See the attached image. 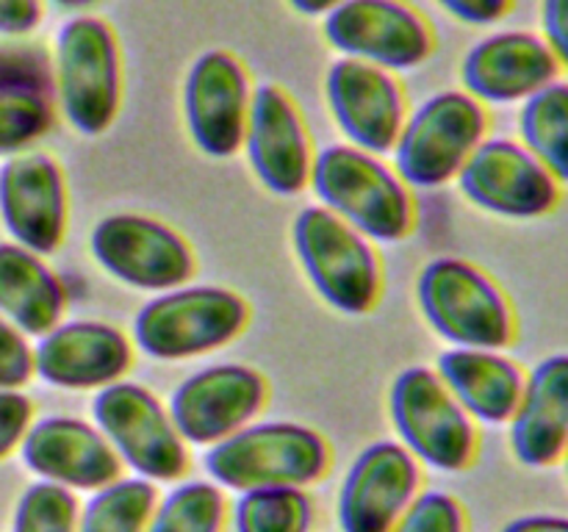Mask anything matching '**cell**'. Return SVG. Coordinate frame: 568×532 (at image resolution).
I'll list each match as a JSON object with an SVG mask.
<instances>
[{"label": "cell", "mask_w": 568, "mask_h": 532, "mask_svg": "<svg viewBox=\"0 0 568 532\" xmlns=\"http://www.w3.org/2000/svg\"><path fill=\"white\" fill-rule=\"evenodd\" d=\"M416 303L427 325L464 349H505L516 338V314L503 288L480 266L442 255L422 266Z\"/></svg>", "instance_id": "7a4b0ae2"}, {"label": "cell", "mask_w": 568, "mask_h": 532, "mask_svg": "<svg viewBox=\"0 0 568 532\" xmlns=\"http://www.w3.org/2000/svg\"><path fill=\"white\" fill-rule=\"evenodd\" d=\"M0 86H28L53 94L48 55L33 48H0Z\"/></svg>", "instance_id": "1f68e13d"}, {"label": "cell", "mask_w": 568, "mask_h": 532, "mask_svg": "<svg viewBox=\"0 0 568 532\" xmlns=\"http://www.w3.org/2000/svg\"><path fill=\"white\" fill-rule=\"evenodd\" d=\"M33 421V405L20 391H0V460L22 443Z\"/></svg>", "instance_id": "836d02e7"}, {"label": "cell", "mask_w": 568, "mask_h": 532, "mask_svg": "<svg viewBox=\"0 0 568 532\" xmlns=\"http://www.w3.org/2000/svg\"><path fill=\"white\" fill-rule=\"evenodd\" d=\"M311 188L331 211L369 242H399L414 231L416 208L403 177L381 158L353 144L314 153Z\"/></svg>", "instance_id": "6da1fadb"}, {"label": "cell", "mask_w": 568, "mask_h": 532, "mask_svg": "<svg viewBox=\"0 0 568 532\" xmlns=\"http://www.w3.org/2000/svg\"><path fill=\"white\" fill-rule=\"evenodd\" d=\"M55 6H61V9H87V6L98 3V0H53Z\"/></svg>", "instance_id": "ab89813d"}, {"label": "cell", "mask_w": 568, "mask_h": 532, "mask_svg": "<svg viewBox=\"0 0 568 532\" xmlns=\"http://www.w3.org/2000/svg\"><path fill=\"white\" fill-rule=\"evenodd\" d=\"M488 133V111L464 89L427 98L394 142V172L408 188H438L455 181Z\"/></svg>", "instance_id": "5b68a950"}, {"label": "cell", "mask_w": 568, "mask_h": 532, "mask_svg": "<svg viewBox=\"0 0 568 532\" xmlns=\"http://www.w3.org/2000/svg\"><path fill=\"white\" fill-rule=\"evenodd\" d=\"M325 37L344 59L388 72L414 70L436 44L425 17L403 0H344L325 14Z\"/></svg>", "instance_id": "7c38bea8"}, {"label": "cell", "mask_w": 568, "mask_h": 532, "mask_svg": "<svg viewBox=\"0 0 568 532\" xmlns=\"http://www.w3.org/2000/svg\"><path fill=\"white\" fill-rule=\"evenodd\" d=\"M67 308V288L42 255L0 244V316L22 336L42 338L61 321Z\"/></svg>", "instance_id": "cb8c5ba5"}, {"label": "cell", "mask_w": 568, "mask_h": 532, "mask_svg": "<svg viewBox=\"0 0 568 532\" xmlns=\"http://www.w3.org/2000/svg\"><path fill=\"white\" fill-rule=\"evenodd\" d=\"M294 249L311 286L331 308L361 316L381 297V260L364 233L322 205H305L292 227Z\"/></svg>", "instance_id": "52a82bcc"}, {"label": "cell", "mask_w": 568, "mask_h": 532, "mask_svg": "<svg viewBox=\"0 0 568 532\" xmlns=\"http://www.w3.org/2000/svg\"><path fill=\"white\" fill-rule=\"evenodd\" d=\"M564 66L541 33L499 31L480 39L460 64L464 92L477 103H525L538 89L558 81Z\"/></svg>", "instance_id": "44dd1931"}, {"label": "cell", "mask_w": 568, "mask_h": 532, "mask_svg": "<svg viewBox=\"0 0 568 532\" xmlns=\"http://www.w3.org/2000/svg\"><path fill=\"white\" fill-rule=\"evenodd\" d=\"M388 413L399 443L419 466L455 474L475 463L477 424L449 393L436 369L408 366L394 377Z\"/></svg>", "instance_id": "ba28073f"}, {"label": "cell", "mask_w": 568, "mask_h": 532, "mask_svg": "<svg viewBox=\"0 0 568 532\" xmlns=\"http://www.w3.org/2000/svg\"><path fill=\"white\" fill-rule=\"evenodd\" d=\"M519 142L568 186V81L558 78L521 103Z\"/></svg>", "instance_id": "d4e9b609"}, {"label": "cell", "mask_w": 568, "mask_h": 532, "mask_svg": "<svg viewBox=\"0 0 568 532\" xmlns=\"http://www.w3.org/2000/svg\"><path fill=\"white\" fill-rule=\"evenodd\" d=\"M422 488L419 460L394 441L361 449L338 488L336 519L342 532H392Z\"/></svg>", "instance_id": "9a60e30c"}, {"label": "cell", "mask_w": 568, "mask_h": 532, "mask_svg": "<svg viewBox=\"0 0 568 532\" xmlns=\"http://www.w3.org/2000/svg\"><path fill=\"white\" fill-rule=\"evenodd\" d=\"M541 37L568 70V0H541Z\"/></svg>", "instance_id": "e575fe53"}, {"label": "cell", "mask_w": 568, "mask_h": 532, "mask_svg": "<svg viewBox=\"0 0 568 532\" xmlns=\"http://www.w3.org/2000/svg\"><path fill=\"white\" fill-rule=\"evenodd\" d=\"M300 14H308V17H320V14H331L333 9L344 3V0H288Z\"/></svg>", "instance_id": "f35d334b"}, {"label": "cell", "mask_w": 568, "mask_h": 532, "mask_svg": "<svg viewBox=\"0 0 568 532\" xmlns=\"http://www.w3.org/2000/svg\"><path fill=\"white\" fill-rule=\"evenodd\" d=\"M94 424L122 466L150 482H175L189 469V449L166 405L142 382L120 380L94 393Z\"/></svg>", "instance_id": "9c48e42d"}, {"label": "cell", "mask_w": 568, "mask_h": 532, "mask_svg": "<svg viewBox=\"0 0 568 532\" xmlns=\"http://www.w3.org/2000/svg\"><path fill=\"white\" fill-rule=\"evenodd\" d=\"M231 519L236 532H311L316 510L305 488H250L236 497Z\"/></svg>", "instance_id": "4316f807"}, {"label": "cell", "mask_w": 568, "mask_h": 532, "mask_svg": "<svg viewBox=\"0 0 568 532\" xmlns=\"http://www.w3.org/2000/svg\"><path fill=\"white\" fill-rule=\"evenodd\" d=\"M499 532H568L564 513H525L510 519Z\"/></svg>", "instance_id": "74e56055"}, {"label": "cell", "mask_w": 568, "mask_h": 532, "mask_svg": "<svg viewBox=\"0 0 568 532\" xmlns=\"http://www.w3.org/2000/svg\"><path fill=\"white\" fill-rule=\"evenodd\" d=\"M266 405V380L244 364H214L189 375L172 391L166 410L181 438L214 447L255 421Z\"/></svg>", "instance_id": "4fadbf2b"}, {"label": "cell", "mask_w": 568, "mask_h": 532, "mask_svg": "<svg viewBox=\"0 0 568 532\" xmlns=\"http://www.w3.org/2000/svg\"><path fill=\"white\" fill-rule=\"evenodd\" d=\"M89 249L100 269L136 291L186 286L197 269L186 238L144 214L103 216L89 236Z\"/></svg>", "instance_id": "30bf717a"}, {"label": "cell", "mask_w": 568, "mask_h": 532, "mask_svg": "<svg viewBox=\"0 0 568 532\" xmlns=\"http://www.w3.org/2000/svg\"><path fill=\"white\" fill-rule=\"evenodd\" d=\"M55 94L81 136H100L120 114L122 55L109 22L72 17L55 37Z\"/></svg>", "instance_id": "8992f818"}, {"label": "cell", "mask_w": 568, "mask_h": 532, "mask_svg": "<svg viewBox=\"0 0 568 532\" xmlns=\"http://www.w3.org/2000/svg\"><path fill=\"white\" fill-rule=\"evenodd\" d=\"M55 122L50 94L28 86H0V155L26 153Z\"/></svg>", "instance_id": "f1b7e54d"}, {"label": "cell", "mask_w": 568, "mask_h": 532, "mask_svg": "<svg viewBox=\"0 0 568 532\" xmlns=\"http://www.w3.org/2000/svg\"><path fill=\"white\" fill-rule=\"evenodd\" d=\"M510 452L527 469L558 466L568 443V352L538 360L508 421Z\"/></svg>", "instance_id": "7402d4cb"}, {"label": "cell", "mask_w": 568, "mask_h": 532, "mask_svg": "<svg viewBox=\"0 0 568 532\" xmlns=\"http://www.w3.org/2000/svg\"><path fill=\"white\" fill-rule=\"evenodd\" d=\"M0 216L14 244L50 255L67 231V183L61 166L39 150L0 166Z\"/></svg>", "instance_id": "d6986e66"}, {"label": "cell", "mask_w": 568, "mask_h": 532, "mask_svg": "<svg viewBox=\"0 0 568 532\" xmlns=\"http://www.w3.org/2000/svg\"><path fill=\"white\" fill-rule=\"evenodd\" d=\"M392 532H466V513L447 491H419Z\"/></svg>", "instance_id": "4dcf8cb0"}, {"label": "cell", "mask_w": 568, "mask_h": 532, "mask_svg": "<svg viewBox=\"0 0 568 532\" xmlns=\"http://www.w3.org/2000/svg\"><path fill=\"white\" fill-rule=\"evenodd\" d=\"M42 20V0H0V33L20 37Z\"/></svg>", "instance_id": "8d00e7d4"}, {"label": "cell", "mask_w": 568, "mask_h": 532, "mask_svg": "<svg viewBox=\"0 0 568 532\" xmlns=\"http://www.w3.org/2000/svg\"><path fill=\"white\" fill-rule=\"evenodd\" d=\"M325 98L347 144L372 155L392 153L408 116L394 72L366 61L338 59L327 70Z\"/></svg>", "instance_id": "2e32d148"}, {"label": "cell", "mask_w": 568, "mask_h": 532, "mask_svg": "<svg viewBox=\"0 0 568 532\" xmlns=\"http://www.w3.org/2000/svg\"><path fill=\"white\" fill-rule=\"evenodd\" d=\"M81 502L70 488L33 482L17 502L11 532H78Z\"/></svg>", "instance_id": "f546056e"}, {"label": "cell", "mask_w": 568, "mask_h": 532, "mask_svg": "<svg viewBox=\"0 0 568 532\" xmlns=\"http://www.w3.org/2000/svg\"><path fill=\"white\" fill-rule=\"evenodd\" d=\"M436 375L475 424H508L527 371L505 349L453 347L438 355Z\"/></svg>", "instance_id": "603a6c76"}, {"label": "cell", "mask_w": 568, "mask_h": 532, "mask_svg": "<svg viewBox=\"0 0 568 532\" xmlns=\"http://www.w3.org/2000/svg\"><path fill=\"white\" fill-rule=\"evenodd\" d=\"M242 147L255 177L272 194L292 197L311 183L314 150L308 127L294 100L275 83L253 89Z\"/></svg>", "instance_id": "ac0fdd59"}, {"label": "cell", "mask_w": 568, "mask_h": 532, "mask_svg": "<svg viewBox=\"0 0 568 532\" xmlns=\"http://www.w3.org/2000/svg\"><path fill=\"white\" fill-rule=\"evenodd\" d=\"M33 377V349L11 321L0 316V391H20Z\"/></svg>", "instance_id": "d6a6232c"}, {"label": "cell", "mask_w": 568, "mask_h": 532, "mask_svg": "<svg viewBox=\"0 0 568 532\" xmlns=\"http://www.w3.org/2000/svg\"><path fill=\"white\" fill-rule=\"evenodd\" d=\"M28 469L44 482L70 491H98L120 477L122 463L100 427L78 416L31 421L20 443Z\"/></svg>", "instance_id": "ffe728a7"}, {"label": "cell", "mask_w": 568, "mask_h": 532, "mask_svg": "<svg viewBox=\"0 0 568 532\" xmlns=\"http://www.w3.org/2000/svg\"><path fill=\"white\" fill-rule=\"evenodd\" d=\"M155 502V482L142 477H116L87 499L78 515V532H144Z\"/></svg>", "instance_id": "484cf974"}, {"label": "cell", "mask_w": 568, "mask_h": 532, "mask_svg": "<svg viewBox=\"0 0 568 532\" xmlns=\"http://www.w3.org/2000/svg\"><path fill=\"white\" fill-rule=\"evenodd\" d=\"M250 319L244 297L225 286H178L161 291L133 319V344L153 360H189L242 336Z\"/></svg>", "instance_id": "277c9868"}, {"label": "cell", "mask_w": 568, "mask_h": 532, "mask_svg": "<svg viewBox=\"0 0 568 532\" xmlns=\"http://www.w3.org/2000/svg\"><path fill=\"white\" fill-rule=\"evenodd\" d=\"M225 515V493L216 482L186 480L155 502L144 532H222Z\"/></svg>", "instance_id": "83f0119b"}, {"label": "cell", "mask_w": 568, "mask_h": 532, "mask_svg": "<svg viewBox=\"0 0 568 532\" xmlns=\"http://www.w3.org/2000/svg\"><path fill=\"white\" fill-rule=\"evenodd\" d=\"M253 83L242 61L227 50H209L189 66L183 116L192 142L211 158H231L247 131Z\"/></svg>", "instance_id": "5bb4252c"}, {"label": "cell", "mask_w": 568, "mask_h": 532, "mask_svg": "<svg viewBox=\"0 0 568 532\" xmlns=\"http://www.w3.org/2000/svg\"><path fill=\"white\" fill-rule=\"evenodd\" d=\"M455 181L475 208L516 222L552 214L564 194L547 166L519 139L508 136L483 139Z\"/></svg>", "instance_id": "8fae6325"}, {"label": "cell", "mask_w": 568, "mask_h": 532, "mask_svg": "<svg viewBox=\"0 0 568 532\" xmlns=\"http://www.w3.org/2000/svg\"><path fill=\"white\" fill-rule=\"evenodd\" d=\"M331 447L300 421H250L205 452V471L220 488H308L327 474Z\"/></svg>", "instance_id": "3957f363"}, {"label": "cell", "mask_w": 568, "mask_h": 532, "mask_svg": "<svg viewBox=\"0 0 568 532\" xmlns=\"http://www.w3.org/2000/svg\"><path fill=\"white\" fill-rule=\"evenodd\" d=\"M560 466H564V474H566V482H568V443H566V452H564V458H560Z\"/></svg>", "instance_id": "60d3db41"}, {"label": "cell", "mask_w": 568, "mask_h": 532, "mask_svg": "<svg viewBox=\"0 0 568 532\" xmlns=\"http://www.w3.org/2000/svg\"><path fill=\"white\" fill-rule=\"evenodd\" d=\"M133 344L120 327L100 319L59 321L33 349V375L67 391H100L125 380Z\"/></svg>", "instance_id": "e0dca14e"}, {"label": "cell", "mask_w": 568, "mask_h": 532, "mask_svg": "<svg viewBox=\"0 0 568 532\" xmlns=\"http://www.w3.org/2000/svg\"><path fill=\"white\" fill-rule=\"evenodd\" d=\"M438 6L466 25H491L508 14L514 0H438Z\"/></svg>", "instance_id": "d590c367"}]
</instances>
